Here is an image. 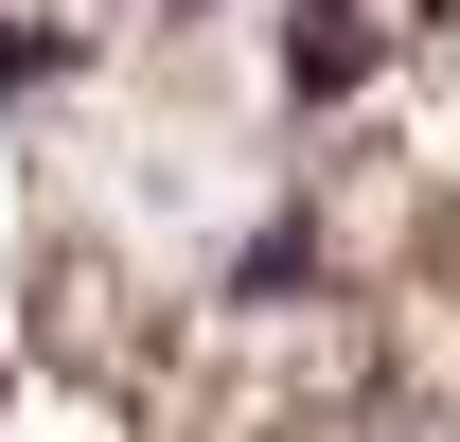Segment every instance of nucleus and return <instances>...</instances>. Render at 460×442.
<instances>
[{
    "instance_id": "f257e3e1",
    "label": "nucleus",
    "mask_w": 460,
    "mask_h": 442,
    "mask_svg": "<svg viewBox=\"0 0 460 442\" xmlns=\"http://www.w3.org/2000/svg\"><path fill=\"white\" fill-rule=\"evenodd\" d=\"M354 71H372V18H354V0H301V18H284V89H301V107H337Z\"/></svg>"
},
{
    "instance_id": "f03ea898",
    "label": "nucleus",
    "mask_w": 460,
    "mask_h": 442,
    "mask_svg": "<svg viewBox=\"0 0 460 442\" xmlns=\"http://www.w3.org/2000/svg\"><path fill=\"white\" fill-rule=\"evenodd\" d=\"M160 18H213V0H160Z\"/></svg>"
}]
</instances>
